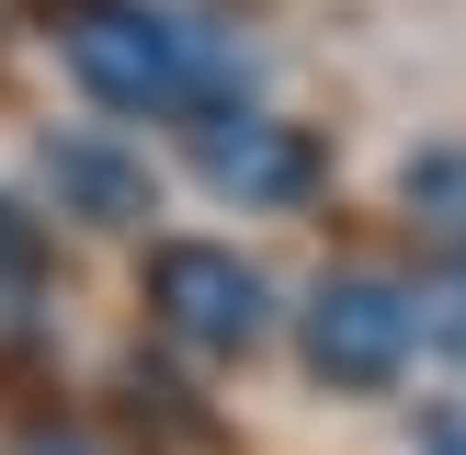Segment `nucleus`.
I'll list each match as a JSON object with an SVG mask.
<instances>
[{
  "instance_id": "f257e3e1",
  "label": "nucleus",
  "mask_w": 466,
  "mask_h": 455,
  "mask_svg": "<svg viewBox=\"0 0 466 455\" xmlns=\"http://www.w3.org/2000/svg\"><path fill=\"white\" fill-rule=\"evenodd\" d=\"M68 80L91 91L103 114H239L250 91V46L217 35L194 12H80L68 23Z\"/></svg>"
},
{
  "instance_id": "f03ea898",
  "label": "nucleus",
  "mask_w": 466,
  "mask_h": 455,
  "mask_svg": "<svg viewBox=\"0 0 466 455\" xmlns=\"http://www.w3.org/2000/svg\"><path fill=\"white\" fill-rule=\"evenodd\" d=\"M148 318L205 364H239L273 341V273L228 239H159L148 250Z\"/></svg>"
},
{
  "instance_id": "7ed1b4c3",
  "label": "nucleus",
  "mask_w": 466,
  "mask_h": 455,
  "mask_svg": "<svg viewBox=\"0 0 466 455\" xmlns=\"http://www.w3.org/2000/svg\"><path fill=\"white\" fill-rule=\"evenodd\" d=\"M319 387H399V364L421 353V296L387 285V273H330L296 318Z\"/></svg>"
},
{
  "instance_id": "20e7f679",
  "label": "nucleus",
  "mask_w": 466,
  "mask_h": 455,
  "mask_svg": "<svg viewBox=\"0 0 466 455\" xmlns=\"http://www.w3.org/2000/svg\"><path fill=\"white\" fill-rule=\"evenodd\" d=\"M205 182L239 205H296L319 182V136L273 114H205Z\"/></svg>"
},
{
  "instance_id": "39448f33",
  "label": "nucleus",
  "mask_w": 466,
  "mask_h": 455,
  "mask_svg": "<svg viewBox=\"0 0 466 455\" xmlns=\"http://www.w3.org/2000/svg\"><path fill=\"white\" fill-rule=\"evenodd\" d=\"M46 182H57V205L91 217V228H137L159 205L148 194V159H126L114 136H57V148H46Z\"/></svg>"
},
{
  "instance_id": "423d86ee",
  "label": "nucleus",
  "mask_w": 466,
  "mask_h": 455,
  "mask_svg": "<svg viewBox=\"0 0 466 455\" xmlns=\"http://www.w3.org/2000/svg\"><path fill=\"white\" fill-rule=\"evenodd\" d=\"M421 341H444V353H466V273H444V285L421 296Z\"/></svg>"
},
{
  "instance_id": "0eeeda50",
  "label": "nucleus",
  "mask_w": 466,
  "mask_h": 455,
  "mask_svg": "<svg viewBox=\"0 0 466 455\" xmlns=\"http://www.w3.org/2000/svg\"><path fill=\"white\" fill-rule=\"evenodd\" d=\"M432 455H466V432H444V444H432Z\"/></svg>"
}]
</instances>
